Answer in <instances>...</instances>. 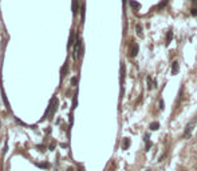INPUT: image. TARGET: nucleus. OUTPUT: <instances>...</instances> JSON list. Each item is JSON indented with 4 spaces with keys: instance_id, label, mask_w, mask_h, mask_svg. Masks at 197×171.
Wrapping results in <instances>:
<instances>
[{
    "instance_id": "6e6552de",
    "label": "nucleus",
    "mask_w": 197,
    "mask_h": 171,
    "mask_svg": "<svg viewBox=\"0 0 197 171\" xmlns=\"http://www.w3.org/2000/svg\"><path fill=\"white\" fill-rule=\"evenodd\" d=\"M135 31H137L138 36H142V28H141V24H137V27H135Z\"/></svg>"
},
{
    "instance_id": "2eb2a0df",
    "label": "nucleus",
    "mask_w": 197,
    "mask_h": 171,
    "mask_svg": "<svg viewBox=\"0 0 197 171\" xmlns=\"http://www.w3.org/2000/svg\"><path fill=\"white\" fill-rule=\"evenodd\" d=\"M77 12V0H74V13Z\"/></svg>"
},
{
    "instance_id": "1a4fd4ad",
    "label": "nucleus",
    "mask_w": 197,
    "mask_h": 171,
    "mask_svg": "<svg viewBox=\"0 0 197 171\" xmlns=\"http://www.w3.org/2000/svg\"><path fill=\"white\" fill-rule=\"evenodd\" d=\"M172 36H173V34H172V31H168V35H166V44H169V43H170Z\"/></svg>"
},
{
    "instance_id": "7ed1b4c3",
    "label": "nucleus",
    "mask_w": 197,
    "mask_h": 171,
    "mask_svg": "<svg viewBox=\"0 0 197 171\" xmlns=\"http://www.w3.org/2000/svg\"><path fill=\"white\" fill-rule=\"evenodd\" d=\"M137 54H138V44L134 43V42H131V44H130V56L135 58V56H137Z\"/></svg>"
},
{
    "instance_id": "ddd939ff",
    "label": "nucleus",
    "mask_w": 197,
    "mask_h": 171,
    "mask_svg": "<svg viewBox=\"0 0 197 171\" xmlns=\"http://www.w3.org/2000/svg\"><path fill=\"white\" fill-rule=\"evenodd\" d=\"M151 87H153V84H151V78H148V88L151 90Z\"/></svg>"
},
{
    "instance_id": "f8f14e48",
    "label": "nucleus",
    "mask_w": 197,
    "mask_h": 171,
    "mask_svg": "<svg viewBox=\"0 0 197 171\" xmlns=\"http://www.w3.org/2000/svg\"><path fill=\"white\" fill-rule=\"evenodd\" d=\"M129 143H130V142H129V139H125V142H123V148H125V150L129 147Z\"/></svg>"
},
{
    "instance_id": "9d476101",
    "label": "nucleus",
    "mask_w": 197,
    "mask_h": 171,
    "mask_svg": "<svg viewBox=\"0 0 197 171\" xmlns=\"http://www.w3.org/2000/svg\"><path fill=\"white\" fill-rule=\"evenodd\" d=\"M145 140H146V148H149L150 147V142H149V135L148 134L145 135Z\"/></svg>"
},
{
    "instance_id": "39448f33",
    "label": "nucleus",
    "mask_w": 197,
    "mask_h": 171,
    "mask_svg": "<svg viewBox=\"0 0 197 171\" xmlns=\"http://www.w3.org/2000/svg\"><path fill=\"white\" fill-rule=\"evenodd\" d=\"M178 70H180V67H178V62H173V64H172V72H173V75L178 74Z\"/></svg>"
},
{
    "instance_id": "f03ea898",
    "label": "nucleus",
    "mask_w": 197,
    "mask_h": 171,
    "mask_svg": "<svg viewBox=\"0 0 197 171\" xmlns=\"http://www.w3.org/2000/svg\"><path fill=\"white\" fill-rule=\"evenodd\" d=\"M82 42L80 40H77V43H75V47H74V59H79L80 56V51H82Z\"/></svg>"
},
{
    "instance_id": "4468645a",
    "label": "nucleus",
    "mask_w": 197,
    "mask_h": 171,
    "mask_svg": "<svg viewBox=\"0 0 197 171\" xmlns=\"http://www.w3.org/2000/svg\"><path fill=\"white\" fill-rule=\"evenodd\" d=\"M160 110H164V102L162 100H160Z\"/></svg>"
},
{
    "instance_id": "423d86ee",
    "label": "nucleus",
    "mask_w": 197,
    "mask_h": 171,
    "mask_svg": "<svg viewBox=\"0 0 197 171\" xmlns=\"http://www.w3.org/2000/svg\"><path fill=\"white\" fill-rule=\"evenodd\" d=\"M158 127H160V123H158V122H154V123L150 124V130H153V131L158 130Z\"/></svg>"
},
{
    "instance_id": "20e7f679",
    "label": "nucleus",
    "mask_w": 197,
    "mask_h": 171,
    "mask_svg": "<svg viewBox=\"0 0 197 171\" xmlns=\"http://www.w3.org/2000/svg\"><path fill=\"white\" fill-rule=\"evenodd\" d=\"M57 107H58V99L52 98V102H51V104H50V114L52 115L55 112V110H57Z\"/></svg>"
},
{
    "instance_id": "0eeeda50",
    "label": "nucleus",
    "mask_w": 197,
    "mask_h": 171,
    "mask_svg": "<svg viewBox=\"0 0 197 171\" xmlns=\"http://www.w3.org/2000/svg\"><path fill=\"white\" fill-rule=\"evenodd\" d=\"M192 15H193V16H197V2L193 3V8H192Z\"/></svg>"
},
{
    "instance_id": "f257e3e1",
    "label": "nucleus",
    "mask_w": 197,
    "mask_h": 171,
    "mask_svg": "<svg viewBox=\"0 0 197 171\" xmlns=\"http://www.w3.org/2000/svg\"><path fill=\"white\" fill-rule=\"evenodd\" d=\"M196 122H197V119L194 118L193 120H190V122L186 124L185 131H184V138H185V139H189V138H190L192 131H193V128H194V126H196Z\"/></svg>"
},
{
    "instance_id": "9b49d317",
    "label": "nucleus",
    "mask_w": 197,
    "mask_h": 171,
    "mask_svg": "<svg viewBox=\"0 0 197 171\" xmlns=\"http://www.w3.org/2000/svg\"><path fill=\"white\" fill-rule=\"evenodd\" d=\"M130 6H131V7H134V8H140V4H138V3H135V2H133V0L130 2Z\"/></svg>"
}]
</instances>
